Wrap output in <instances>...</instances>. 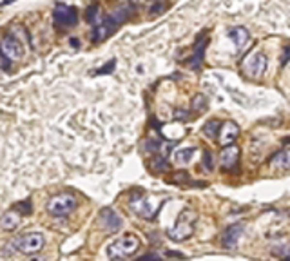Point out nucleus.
I'll return each mask as SVG.
<instances>
[{"mask_svg": "<svg viewBox=\"0 0 290 261\" xmlns=\"http://www.w3.org/2000/svg\"><path fill=\"white\" fill-rule=\"evenodd\" d=\"M76 209V198L69 193L56 194L48 201V212L55 218H64Z\"/></svg>", "mask_w": 290, "mask_h": 261, "instance_id": "7ed1b4c3", "label": "nucleus"}, {"mask_svg": "<svg viewBox=\"0 0 290 261\" xmlns=\"http://www.w3.org/2000/svg\"><path fill=\"white\" fill-rule=\"evenodd\" d=\"M98 9H100V6L98 4H91L85 11H83V18H85V22H89V24H93V22H97L98 18Z\"/></svg>", "mask_w": 290, "mask_h": 261, "instance_id": "4be33fe9", "label": "nucleus"}, {"mask_svg": "<svg viewBox=\"0 0 290 261\" xmlns=\"http://www.w3.org/2000/svg\"><path fill=\"white\" fill-rule=\"evenodd\" d=\"M18 223H20V214L16 212V211H9L6 212L2 218H0V227L6 228V230H13V228L18 227Z\"/></svg>", "mask_w": 290, "mask_h": 261, "instance_id": "6ab92c4d", "label": "nucleus"}, {"mask_svg": "<svg viewBox=\"0 0 290 261\" xmlns=\"http://www.w3.org/2000/svg\"><path fill=\"white\" fill-rule=\"evenodd\" d=\"M167 9V2L165 0H156L154 4L151 6V9H149V13L152 15V16H158V15H161L163 11Z\"/></svg>", "mask_w": 290, "mask_h": 261, "instance_id": "5701e85b", "label": "nucleus"}, {"mask_svg": "<svg viewBox=\"0 0 290 261\" xmlns=\"http://www.w3.org/2000/svg\"><path fill=\"white\" fill-rule=\"evenodd\" d=\"M207 44H209V36H207V31H203L196 36V42H194V55L189 58V67L194 69V71H198L201 67V64H203V56H205V49H207Z\"/></svg>", "mask_w": 290, "mask_h": 261, "instance_id": "1a4fd4ad", "label": "nucleus"}, {"mask_svg": "<svg viewBox=\"0 0 290 261\" xmlns=\"http://www.w3.org/2000/svg\"><path fill=\"white\" fill-rule=\"evenodd\" d=\"M140 245H142V241L136 234H124L107 247V256L113 261H120L138 252Z\"/></svg>", "mask_w": 290, "mask_h": 261, "instance_id": "f257e3e1", "label": "nucleus"}, {"mask_svg": "<svg viewBox=\"0 0 290 261\" xmlns=\"http://www.w3.org/2000/svg\"><path fill=\"white\" fill-rule=\"evenodd\" d=\"M196 221H198V214L194 212V211H191V209H185V211H181L180 212L176 223L169 228L167 236H169L173 241H178V243H180V241L189 240L194 232V225H196Z\"/></svg>", "mask_w": 290, "mask_h": 261, "instance_id": "f03ea898", "label": "nucleus"}, {"mask_svg": "<svg viewBox=\"0 0 290 261\" xmlns=\"http://www.w3.org/2000/svg\"><path fill=\"white\" fill-rule=\"evenodd\" d=\"M238 134H240V127H238V124H234L232 120H227V122L221 124L218 138H220V144L223 145V147H227V145L234 144Z\"/></svg>", "mask_w": 290, "mask_h": 261, "instance_id": "ddd939ff", "label": "nucleus"}, {"mask_svg": "<svg viewBox=\"0 0 290 261\" xmlns=\"http://www.w3.org/2000/svg\"><path fill=\"white\" fill-rule=\"evenodd\" d=\"M191 107H193V111L196 113V114H200V113H203V111H207V107H209L207 97H205V95H196V97L193 98V102H191Z\"/></svg>", "mask_w": 290, "mask_h": 261, "instance_id": "412c9836", "label": "nucleus"}, {"mask_svg": "<svg viewBox=\"0 0 290 261\" xmlns=\"http://www.w3.org/2000/svg\"><path fill=\"white\" fill-rule=\"evenodd\" d=\"M174 116L178 118V120H187V118H189V113H187V111H174Z\"/></svg>", "mask_w": 290, "mask_h": 261, "instance_id": "c85d7f7f", "label": "nucleus"}, {"mask_svg": "<svg viewBox=\"0 0 290 261\" xmlns=\"http://www.w3.org/2000/svg\"><path fill=\"white\" fill-rule=\"evenodd\" d=\"M100 225L105 228V230H109V232H116L118 228L122 227V220L118 218V214L109 209V207H105L100 211Z\"/></svg>", "mask_w": 290, "mask_h": 261, "instance_id": "4468645a", "label": "nucleus"}, {"mask_svg": "<svg viewBox=\"0 0 290 261\" xmlns=\"http://www.w3.org/2000/svg\"><path fill=\"white\" fill-rule=\"evenodd\" d=\"M29 261H46L44 258H33V260H29Z\"/></svg>", "mask_w": 290, "mask_h": 261, "instance_id": "2f4dec72", "label": "nucleus"}, {"mask_svg": "<svg viewBox=\"0 0 290 261\" xmlns=\"http://www.w3.org/2000/svg\"><path fill=\"white\" fill-rule=\"evenodd\" d=\"M15 0H2L0 2V7H4V6H9V4H13Z\"/></svg>", "mask_w": 290, "mask_h": 261, "instance_id": "c756f323", "label": "nucleus"}, {"mask_svg": "<svg viewBox=\"0 0 290 261\" xmlns=\"http://www.w3.org/2000/svg\"><path fill=\"white\" fill-rule=\"evenodd\" d=\"M15 245H16V250L22 252V254H36L46 245V238L40 232H29L18 238Z\"/></svg>", "mask_w": 290, "mask_h": 261, "instance_id": "0eeeda50", "label": "nucleus"}, {"mask_svg": "<svg viewBox=\"0 0 290 261\" xmlns=\"http://www.w3.org/2000/svg\"><path fill=\"white\" fill-rule=\"evenodd\" d=\"M290 60V46H285L283 49V55H281V65H285V64Z\"/></svg>", "mask_w": 290, "mask_h": 261, "instance_id": "cd10ccee", "label": "nucleus"}, {"mask_svg": "<svg viewBox=\"0 0 290 261\" xmlns=\"http://www.w3.org/2000/svg\"><path fill=\"white\" fill-rule=\"evenodd\" d=\"M240 162V147L234 144L223 147L220 152V163L225 171H234Z\"/></svg>", "mask_w": 290, "mask_h": 261, "instance_id": "f8f14e48", "label": "nucleus"}, {"mask_svg": "<svg viewBox=\"0 0 290 261\" xmlns=\"http://www.w3.org/2000/svg\"><path fill=\"white\" fill-rule=\"evenodd\" d=\"M116 24L111 20L109 16H105L104 20H100L97 18V24H95V28H93V33H91V40L98 44V42H104L105 38H109L111 34L116 31Z\"/></svg>", "mask_w": 290, "mask_h": 261, "instance_id": "9d476101", "label": "nucleus"}, {"mask_svg": "<svg viewBox=\"0 0 290 261\" xmlns=\"http://www.w3.org/2000/svg\"><path fill=\"white\" fill-rule=\"evenodd\" d=\"M16 212H22V216L24 214H29L31 212V201L29 199H26V201H20L18 205H16V209H15Z\"/></svg>", "mask_w": 290, "mask_h": 261, "instance_id": "a878e982", "label": "nucleus"}, {"mask_svg": "<svg viewBox=\"0 0 290 261\" xmlns=\"http://www.w3.org/2000/svg\"><path fill=\"white\" fill-rule=\"evenodd\" d=\"M196 151H198L196 147H181V149H176L173 154V160L178 165H189L193 162Z\"/></svg>", "mask_w": 290, "mask_h": 261, "instance_id": "a211bd4d", "label": "nucleus"}, {"mask_svg": "<svg viewBox=\"0 0 290 261\" xmlns=\"http://www.w3.org/2000/svg\"><path fill=\"white\" fill-rule=\"evenodd\" d=\"M203 167L207 171H212L214 169V160H212V152L210 151H203Z\"/></svg>", "mask_w": 290, "mask_h": 261, "instance_id": "393cba45", "label": "nucleus"}, {"mask_svg": "<svg viewBox=\"0 0 290 261\" xmlns=\"http://www.w3.org/2000/svg\"><path fill=\"white\" fill-rule=\"evenodd\" d=\"M71 46H73V48H80V44H78L76 38H71Z\"/></svg>", "mask_w": 290, "mask_h": 261, "instance_id": "7c9ffc66", "label": "nucleus"}, {"mask_svg": "<svg viewBox=\"0 0 290 261\" xmlns=\"http://www.w3.org/2000/svg\"><path fill=\"white\" fill-rule=\"evenodd\" d=\"M114 67H116V60L113 58L111 62H105L102 67H98L97 71H95V75H111V73L114 71Z\"/></svg>", "mask_w": 290, "mask_h": 261, "instance_id": "b1692460", "label": "nucleus"}, {"mask_svg": "<svg viewBox=\"0 0 290 261\" xmlns=\"http://www.w3.org/2000/svg\"><path fill=\"white\" fill-rule=\"evenodd\" d=\"M227 34H228V38L234 42V46H236V49H238V51H243V49H245V46L249 44V38H250L249 29L242 28V26L230 28L227 31Z\"/></svg>", "mask_w": 290, "mask_h": 261, "instance_id": "dca6fc26", "label": "nucleus"}, {"mask_svg": "<svg viewBox=\"0 0 290 261\" xmlns=\"http://www.w3.org/2000/svg\"><path fill=\"white\" fill-rule=\"evenodd\" d=\"M129 205L134 212L142 216L144 220H154V216L158 212L160 205H152L151 199L147 198L144 194V191H134L131 194V199H129Z\"/></svg>", "mask_w": 290, "mask_h": 261, "instance_id": "39448f33", "label": "nucleus"}, {"mask_svg": "<svg viewBox=\"0 0 290 261\" xmlns=\"http://www.w3.org/2000/svg\"><path fill=\"white\" fill-rule=\"evenodd\" d=\"M0 55L6 60H22L24 55H26V49H24V44H22L20 38H16L13 33L6 34L2 40H0Z\"/></svg>", "mask_w": 290, "mask_h": 261, "instance_id": "423d86ee", "label": "nucleus"}, {"mask_svg": "<svg viewBox=\"0 0 290 261\" xmlns=\"http://www.w3.org/2000/svg\"><path fill=\"white\" fill-rule=\"evenodd\" d=\"M53 18L58 26H64V28H69V26H75L78 22V11L76 7L73 6H65V4H56L55 11H53Z\"/></svg>", "mask_w": 290, "mask_h": 261, "instance_id": "6e6552de", "label": "nucleus"}, {"mask_svg": "<svg viewBox=\"0 0 290 261\" xmlns=\"http://www.w3.org/2000/svg\"><path fill=\"white\" fill-rule=\"evenodd\" d=\"M220 127H221V122L220 120H216V118H212V120H209V122H205V125H203V134L207 138H218V132H220Z\"/></svg>", "mask_w": 290, "mask_h": 261, "instance_id": "aec40b11", "label": "nucleus"}, {"mask_svg": "<svg viewBox=\"0 0 290 261\" xmlns=\"http://www.w3.org/2000/svg\"><path fill=\"white\" fill-rule=\"evenodd\" d=\"M243 234V225L242 223H234L230 227L225 228V232L221 236V245L225 248H234L238 245V241Z\"/></svg>", "mask_w": 290, "mask_h": 261, "instance_id": "2eb2a0df", "label": "nucleus"}, {"mask_svg": "<svg viewBox=\"0 0 290 261\" xmlns=\"http://www.w3.org/2000/svg\"><path fill=\"white\" fill-rule=\"evenodd\" d=\"M267 64L269 62H267L265 53H261V51H252L250 55L245 56L242 67H243V73L249 76V78L258 80V78H261L263 73L267 71Z\"/></svg>", "mask_w": 290, "mask_h": 261, "instance_id": "20e7f679", "label": "nucleus"}, {"mask_svg": "<svg viewBox=\"0 0 290 261\" xmlns=\"http://www.w3.org/2000/svg\"><path fill=\"white\" fill-rule=\"evenodd\" d=\"M136 261H160V256L158 254H145V256H140Z\"/></svg>", "mask_w": 290, "mask_h": 261, "instance_id": "bb28decb", "label": "nucleus"}, {"mask_svg": "<svg viewBox=\"0 0 290 261\" xmlns=\"http://www.w3.org/2000/svg\"><path fill=\"white\" fill-rule=\"evenodd\" d=\"M283 261H290V256H285V258H283Z\"/></svg>", "mask_w": 290, "mask_h": 261, "instance_id": "473e14b6", "label": "nucleus"}, {"mask_svg": "<svg viewBox=\"0 0 290 261\" xmlns=\"http://www.w3.org/2000/svg\"><path fill=\"white\" fill-rule=\"evenodd\" d=\"M270 167L276 171H290V149H283V151L276 152L270 158Z\"/></svg>", "mask_w": 290, "mask_h": 261, "instance_id": "f3484780", "label": "nucleus"}, {"mask_svg": "<svg viewBox=\"0 0 290 261\" xmlns=\"http://www.w3.org/2000/svg\"><path fill=\"white\" fill-rule=\"evenodd\" d=\"M134 11H136V6H134V2H131V0H125V2H122V4H118L113 11H111L107 16H109L111 20L114 22L116 26H120V24H124V22H127L129 18H131L132 15H134Z\"/></svg>", "mask_w": 290, "mask_h": 261, "instance_id": "9b49d317", "label": "nucleus"}]
</instances>
